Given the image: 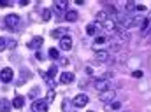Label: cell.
I'll return each instance as SVG.
<instances>
[{
    "instance_id": "cell-20",
    "label": "cell",
    "mask_w": 151,
    "mask_h": 112,
    "mask_svg": "<svg viewBox=\"0 0 151 112\" xmlns=\"http://www.w3.org/2000/svg\"><path fill=\"white\" fill-rule=\"evenodd\" d=\"M42 19H44V21H49V19H51V11H49V9H44V11H42Z\"/></svg>"
},
{
    "instance_id": "cell-10",
    "label": "cell",
    "mask_w": 151,
    "mask_h": 112,
    "mask_svg": "<svg viewBox=\"0 0 151 112\" xmlns=\"http://www.w3.org/2000/svg\"><path fill=\"white\" fill-rule=\"evenodd\" d=\"M60 47H62L63 51H70V49H72V39L67 37V35L63 39H60Z\"/></svg>"
},
{
    "instance_id": "cell-32",
    "label": "cell",
    "mask_w": 151,
    "mask_h": 112,
    "mask_svg": "<svg viewBox=\"0 0 151 112\" xmlns=\"http://www.w3.org/2000/svg\"><path fill=\"white\" fill-rule=\"evenodd\" d=\"M141 75H142V72H141V70H137V72H134V77H141Z\"/></svg>"
},
{
    "instance_id": "cell-13",
    "label": "cell",
    "mask_w": 151,
    "mask_h": 112,
    "mask_svg": "<svg viewBox=\"0 0 151 112\" xmlns=\"http://www.w3.org/2000/svg\"><path fill=\"white\" fill-rule=\"evenodd\" d=\"M109 56H111V54H109V53H107V51H99V53H97V54H95V60H97V61H100V63H102V61H109V60H111V58H109Z\"/></svg>"
},
{
    "instance_id": "cell-4",
    "label": "cell",
    "mask_w": 151,
    "mask_h": 112,
    "mask_svg": "<svg viewBox=\"0 0 151 112\" xmlns=\"http://www.w3.org/2000/svg\"><path fill=\"white\" fill-rule=\"evenodd\" d=\"M32 112H47V102L37 100L32 103Z\"/></svg>"
},
{
    "instance_id": "cell-25",
    "label": "cell",
    "mask_w": 151,
    "mask_h": 112,
    "mask_svg": "<svg viewBox=\"0 0 151 112\" xmlns=\"http://www.w3.org/2000/svg\"><path fill=\"white\" fill-rule=\"evenodd\" d=\"M53 98H55V91L51 89V91L47 93V103H49V102H53Z\"/></svg>"
},
{
    "instance_id": "cell-3",
    "label": "cell",
    "mask_w": 151,
    "mask_h": 112,
    "mask_svg": "<svg viewBox=\"0 0 151 112\" xmlns=\"http://www.w3.org/2000/svg\"><path fill=\"white\" fill-rule=\"evenodd\" d=\"M114 98H116V91L114 89H107V91H104V93H100V102L102 103H111L114 102Z\"/></svg>"
},
{
    "instance_id": "cell-22",
    "label": "cell",
    "mask_w": 151,
    "mask_h": 112,
    "mask_svg": "<svg viewBox=\"0 0 151 112\" xmlns=\"http://www.w3.org/2000/svg\"><path fill=\"white\" fill-rule=\"evenodd\" d=\"M7 44H9V40H5L4 37H0V51H4V49L7 47Z\"/></svg>"
},
{
    "instance_id": "cell-2",
    "label": "cell",
    "mask_w": 151,
    "mask_h": 112,
    "mask_svg": "<svg viewBox=\"0 0 151 112\" xmlns=\"http://www.w3.org/2000/svg\"><path fill=\"white\" fill-rule=\"evenodd\" d=\"M107 44H109V42H107V37H106V35H97V37H95V42L91 44V47L99 53V51H102Z\"/></svg>"
},
{
    "instance_id": "cell-31",
    "label": "cell",
    "mask_w": 151,
    "mask_h": 112,
    "mask_svg": "<svg viewBox=\"0 0 151 112\" xmlns=\"http://www.w3.org/2000/svg\"><path fill=\"white\" fill-rule=\"evenodd\" d=\"M135 9H137V11H141V12H142V11H146V7H144V5H135Z\"/></svg>"
},
{
    "instance_id": "cell-21",
    "label": "cell",
    "mask_w": 151,
    "mask_h": 112,
    "mask_svg": "<svg viewBox=\"0 0 151 112\" xmlns=\"http://www.w3.org/2000/svg\"><path fill=\"white\" fill-rule=\"evenodd\" d=\"M49 56H51L53 60H56V58H60V54H58V49H49Z\"/></svg>"
},
{
    "instance_id": "cell-12",
    "label": "cell",
    "mask_w": 151,
    "mask_h": 112,
    "mask_svg": "<svg viewBox=\"0 0 151 112\" xmlns=\"http://www.w3.org/2000/svg\"><path fill=\"white\" fill-rule=\"evenodd\" d=\"M74 81V74L72 72H63V74L60 75V82L62 84H70Z\"/></svg>"
},
{
    "instance_id": "cell-28",
    "label": "cell",
    "mask_w": 151,
    "mask_h": 112,
    "mask_svg": "<svg viewBox=\"0 0 151 112\" xmlns=\"http://www.w3.org/2000/svg\"><path fill=\"white\" fill-rule=\"evenodd\" d=\"M119 107H121V105H119V102H114L113 105H111V109H114V111H118Z\"/></svg>"
},
{
    "instance_id": "cell-7",
    "label": "cell",
    "mask_w": 151,
    "mask_h": 112,
    "mask_svg": "<svg viewBox=\"0 0 151 112\" xmlns=\"http://www.w3.org/2000/svg\"><path fill=\"white\" fill-rule=\"evenodd\" d=\"M95 89L100 91V93L107 91V89H109V81H107V79H99V81L95 82Z\"/></svg>"
},
{
    "instance_id": "cell-15",
    "label": "cell",
    "mask_w": 151,
    "mask_h": 112,
    "mask_svg": "<svg viewBox=\"0 0 151 112\" xmlns=\"http://www.w3.org/2000/svg\"><path fill=\"white\" fill-rule=\"evenodd\" d=\"M11 102H7L5 98H0V112H9L11 111Z\"/></svg>"
},
{
    "instance_id": "cell-23",
    "label": "cell",
    "mask_w": 151,
    "mask_h": 112,
    "mask_svg": "<svg viewBox=\"0 0 151 112\" xmlns=\"http://www.w3.org/2000/svg\"><path fill=\"white\" fill-rule=\"evenodd\" d=\"M56 70H58V68H56V65H53V67H49V72H47V77H53V75L56 74Z\"/></svg>"
},
{
    "instance_id": "cell-33",
    "label": "cell",
    "mask_w": 151,
    "mask_h": 112,
    "mask_svg": "<svg viewBox=\"0 0 151 112\" xmlns=\"http://www.w3.org/2000/svg\"><path fill=\"white\" fill-rule=\"evenodd\" d=\"M90 112H93V111H90Z\"/></svg>"
},
{
    "instance_id": "cell-29",
    "label": "cell",
    "mask_w": 151,
    "mask_h": 112,
    "mask_svg": "<svg viewBox=\"0 0 151 112\" xmlns=\"http://www.w3.org/2000/svg\"><path fill=\"white\" fill-rule=\"evenodd\" d=\"M35 58H37L39 61H42V60H44V54H42V53H37V54H35Z\"/></svg>"
},
{
    "instance_id": "cell-14",
    "label": "cell",
    "mask_w": 151,
    "mask_h": 112,
    "mask_svg": "<svg viewBox=\"0 0 151 112\" xmlns=\"http://www.w3.org/2000/svg\"><path fill=\"white\" fill-rule=\"evenodd\" d=\"M40 46H42V37H34L28 42V47H30V49H39Z\"/></svg>"
},
{
    "instance_id": "cell-18",
    "label": "cell",
    "mask_w": 151,
    "mask_h": 112,
    "mask_svg": "<svg viewBox=\"0 0 151 112\" xmlns=\"http://www.w3.org/2000/svg\"><path fill=\"white\" fill-rule=\"evenodd\" d=\"M65 19L70 21V23H74L76 19H77V12H76V11H67V12H65Z\"/></svg>"
},
{
    "instance_id": "cell-27",
    "label": "cell",
    "mask_w": 151,
    "mask_h": 112,
    "mask_svg": "<svg viewBox=\"0 0 151 112\" xmlns=\"http://www.w3.org/2000/svg\"><path fill=\"white\" fill-rule=\"evenodd\" d=\"M9 5H12L11 2H5V0H0V7H9Z\"/></svg>"
},
{
    "instance_id": "cell-26",
    "label": "cell",
    "mask_w": 151,
    "mask_h": 112,
    "mask_svg": "<svg viewBox=\"0 0 151 112\" xmlns=\"http://www.w3.org/2000/svg\"><path fill=\"white\" fill-rule=\"evenodd\" d=\"M37 95H39V88H34V89L30 91V96L34 98V96H37Z\"/></svg>"
},
{
    "instance_id": "cell-5",
    "label": "cell",
    "mask_w": 151,
    "mask_h": 112,
    "mask_svg": "<svg viewBox=\"0 0 151 112\" xmlns=\"http://www.w3.org/2000/svg\"><path fill=\"white\" fill-rule=\"evenodd\" d=\"M88 100H90V98H88L86 95L81 93V95H77L74 100H72V103H74V107H84V105L88 103Z\"/></svg>"
},
{
    "instance_id": "cell-11",
    "label": "cell",
    "mask_w": 151,
    "mask_h": 112,
    "mask_svg": "<svg viewBox=\"0 0 151 112\" xmlns=\"http://www.w3.org/2000/svg\"><path fill=\"white\" fill-rule=\"evenodd\" d=\"M102 26H104L107 32H116V30H118V28H116V21H114V19H109V18L102 23Z\"/></svg>"
},
{
    "instance_id": "cell-1",
    "label": "cell",
    "mask_w": 151,
    "mask_h": 112,
    "mask_svg": "<svg viewBox=\"0 0 151 112\" xmlns=\"http://www.w3.org/2000/svg\"><path fill=\"white\" fill-rule=\"evenodd\" d=\"M4 23H5V26L9 30H19V23H21L19 14H7L5 19H4Z\"/></svg>"
},
{
    "instance_id": "cell-16",
    "label": "cell",
    "mask_w": 151,
    "mask_h": 112,
    "mask_svg": "<svg viewBox=\"0 0 151 112\" xmlns=\"http://www.w3.org/2000/svg\"><path fill=\"white\" fill-rule=\"evenodd\" d=\"M23 105H25V98L19 95V96H16L14 100H12V107H16V109H23Z\"/></svg>"
},
{
    "instance_id": "cell-24",
    "label": "cell",
    "mask_w": 151,
    "mask_h": 112,
    "mask_svg": "<svg viewBox=\"0 0 151 112\" xmlns=\"http://www.w3.org/2000/svg\"><path fill=\"white\" fill-rule=\"evenodd\" d=\"M125 9H127V11H128V12H132V11H134V9H135V4H134V2H128V4H127V5H125Z\"/></svg>"
},
{
    "instance_id": "cell-30",
    "label": "cell",
    "mask_w": 151,
    "mask_h": 112,
    "mask_svg": "<svg viewBox=\"0 0 151 112\" xmlns=\"http://www.w3.org/2000/svg\"><path fill=\"white\" fill-rule=\"evenodd\" d=\"M7 47H11V49H12V47H16V42H14V40H9V44H7Z\"/></svg>"
},
{
    "instance_id": "cell-6",
    "label": "cell",
    "mask_w": 151,
    "mask_h": 112,
    "mask_svg": "<svg viewBox=\"0 0 151 112\" xmlns=\"http://www.w3.org/2000/svg\"><path fill=\"white\" fill-rule=\"evenodd\" d=\"M67 5H69V4H67L65 0H56V2H55V11L62 16V14L67 12Z\"/></svg>"
},
{
    "instance_id": "cell-17",
    "label": "cell",
    "mask_w": 151,
    "mask_h": 112,
    "mask_svg": "<svg viewBox=\"0 0 151 112\" xmlns=\"http://www.w3.org/2000/svg\"><path fill=\"white\" fill-rule=\"evenodd\" d=\"M150 19H148V18H144V19H142V25H141V34H142V35H146V34H150Z\"/></svg>"
},
{
    "instance_id": "cell-9",
    "label": "cell",
    "mask_w": 151,
    "mask_h": 112,
    "mask_svg": "<svg viewBox=\"0 0 151 112\" xmlns=\"http://www.w3.org/2000/svg\"><path fill=\"white\" fill-rule=\"evenodd\" d=\"M99 30H102V23H99V21H95L93 25H88L86 26V34L88 35H97Z\"/></svg>"
},
{
    "instance_id": "cell-8",
    "label": "cell",
    "mask_w": 151,
    "mask_h": 112,
    "mask_svg": "<svg viewBox=\"0 0 151 112\" xmlns=\"http://www.w3.org/2000/svg\"><path fill=\"white\" fill-rule=\"evenodd\" d=\"M0 79H2L5 84L11 82V81H12V68H9V67L2 68V72H0Z\"/></svg>"
},
{
    "instance_id": "cell-19",
    "label": "cell",
    "mask_w": 151,
    "mask_h": 112,
    "mask_svg": "<svg viewBox=\"0 0 151 112\" xmlns=\"http://www.w3.org/2000/svg\"><path fill=\"white\" fill-rule=\"evenodd\" d=\"M63 34H65V30H60V28H58V30H53V32H51V37H55V39H63V37H65Z\"/></svg>"
}]
</instances>
